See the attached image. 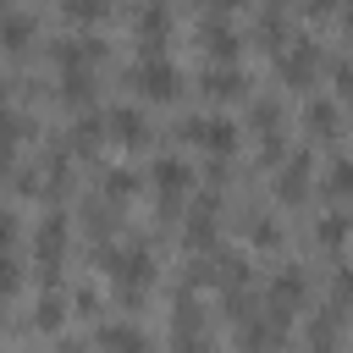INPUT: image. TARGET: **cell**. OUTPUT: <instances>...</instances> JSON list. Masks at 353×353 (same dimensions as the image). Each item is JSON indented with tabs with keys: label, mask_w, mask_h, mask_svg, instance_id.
<instances>
[{
	"label": "cell",
	"mask_w": 353,
	"mask_h": 353,
	"mask_svg": "<svg viewBox=\"0 0 353 353\" xmlns=\"http://www.w3.org/2000/svg\"><path fill=\"white\" fill-rule=\"evenodd\" d=\"M281 149H287V143H281V132H265V138H259V160H265V165H276V160H281Z\"/></svg>",
	"instance_id": "7402d4cb"
},
{
	"label": "cell",
	"mask_w": 353,
	"mask_h": 353,
	"mask_svg": "<svg viewBox=\"0 0 353 353\" xmlns=\"http://www.w3.org/2000/svg\"><path fill=\"white\" fill-rule=\"evenodd\" d=\"M149 176H154V193H160V210H171L182 193H188V182H193V171H188V160H176V154H154V165H149Z\"/></svg>",
	"instance_id": "277c9868"
},
{
	"label": "cell",
	"mask_w": 353,
	"mask_h": 353,
	"mask_svg": "<svg viewBox=\"0 0 353 353\" xmlns=\"http://www.w3.org/2000/svg\"><path fill=\"white\" fill-rule=\"evenodd\" d=\"M248 232H254V243H276V226H265L259 215H254V226H248Z\"/></svg>",
	"instance_id": "d4e9b609"
},
{
	"label": "cell",
	"mask_w": 353,
	"mask_h": 353,
	"mask_svg": "<svg viewBox=\"0 0 353 353\" xmlns=\"http://www.w3.org/2000/svg\"><path fill=\"white\" fill-rule=\"evenodd\" d=\"M276 66H281V77L287 83H309V72L320 66V50H314V39H287L281 50H276Z\"/></svg>",
	"instance_id": "5b68a950"
},
{
	"label": "cell",
	"mask_w": 353,
	"mask_h": 353,
	"mask_svg": "<svg viewBox=\"0 0 353 353\" xmlns=\"http://www.w3.org/2000/svg\"><path fill=\"white\" fill-rule=\"evenodd\" d=\"M353 298V270H336V309Z\"/></svg>",
	"instance_id": "603a6c76"
},
{
	"label": "cell",
	"mask_w": 353,
	"mask_h": 353,
	"mask_svg": "<svg viewBox=\"0 0 353 353\" xmlns=\"http://www.w3.org/2000/svg\"><path fill=\"white\" fill-rule=\"evenodd\" d=\"M320 188H325L331 199H347V193H353V160H347V154H336V160L325 165V182H320Z\"/></svg>",
	"instance_id": "2e32d148"
},
{
	"label": "cell",
	"mask_w": 353,
	"mask_h": 353,
	"mask_svg": "<svg viewBox=\"0 0 353 353\" xmlns=\"http://www.w3.org/2000/svg\"><path fill=\"white\" fill-rule=\"evenodd\" d=\"M132 88H143L149 99H176L182 72H176V61H171L165 50H138V61H132Z\"/></svg>",
	"instance_id": "6da1fadb"
},
{
	"label": "cell",
	"mask_w": 353,
	"mask_h": 353,
	"mask_svg": "<svg viewBox=\"0 0 353 353\" xmlns=\"http://www.w3.org/2000/svg\"><path fill=\"white\" fill-rule=\"evenodd\" d=\"M0 39H6L11 50H22V44L33 39V11H22V6H6V11H0Z\"/></svg>",
	"instance_id": "7c38bea8"
},
{
	"label": "cell",
	"mask_w": 353,
	"mask_h": 353,
	"mask_svg": "<svg viewBox=\"0 0 353 353\" xmlns=\"http://www.w3.org/2000/svg\"><path fill=\"white\" fill-rule=\"evenodd\" d=\"M243 83H248V77H243L237 66H210V72H204V94H210V99H237Z\"/></svg>",
	"instance_id": "4fadbf2b"
},
{
	"label": "cell",
	"mask_w": 353,
	"mask_h": 353,
	"mask_svg": "<svg viewBox=\"0 0 353 353\" xmlns=\"http://www.w3.org/2000/svg\"><path fill=\"white\" fill-rule=\"evenodd\" d=\"M254 127H259V138L276 132V127H281V105H276V99H259V105H254Z\"/></svg>",
	"instance_id": "ffe728a7"
},
{
	"label": "cell",
	"mask_w": 353,
	"mask_h": 353,
	"mask_svg": "<svg viewBox=\"0 0 353 353\" xmlns=\"http://www.w3.org/2000/svg\"><path fill=\"white\" fill-rule=\"evenodd\" d=\"M105 270H110V281H116L127 298H138V292L154 281V259H149V248H143V243H132V248L110 254V265H105Z\"/></svg>",
	"instance_id": "7a4b0ae2"
},
{
	"label": "cell",
	"mask_w": 353,
	"mask_h": 353,
	"mask_svg": "<svg viewBox=\"0 0 353 353\" xmlns=\"http://www.w3.org/2000/svg\"><path fill=\"white\" fill-rule=\"evenodd\" d=\"M66 17H72V22H99V17H105V6H99V0H72V6H66Z\"/></svg>",
	"instance_id": "44dd1931"
},
{
	"label": "cell",
	"mask_w": 353,
	"mask_h": 353,
	"mask_svg": "<svg viewBox=\"0 0 353 353\" xmlns=\"http://www.w3.org/2000/svg\"><path fill=\"white\" fill-rule=\"evenodd\" d=\"M138 33H143V44H138V50H165L171 11H165V6H143V11H138Z\"/></svg>",
	"instance_id": "8fae6325"
},
{
	"label": "cell",
	"mask_w": 353,
	"mask_h": 353,
	"mask_svg": "<svg viewBox=\"0 0 353 353\" xmlns=\"http://www.w3.org/2000/svg\"><path fill=\"white\" fill-rule=\"evenodd\" d=\"M61 314H66V309H61V298H55V292H39L33 325H39V331H55V325H61Z\"/></svg>",
	"instance_id": "ac0fdd59"
},
{
	"label": "cell",
	"mask_w": 353,
	"mask_h": 353,
	"mask_svg": "<svg viewBox=\"0 0 353 353\" xmlns=\"http://www.w3.org/2000/svg\"><path fill=\"white\" fill-rule=\"evenodd\" d=\"M105 127H110V121H105V116H94V110H88V116H77V121H72V138H66V143H72V149H77V154H83V149H88V154H94V149H99V138H105Z\"/></svg>",
	"instance_id": "9a60e30c"
},
{
	"label": "cell",
	"mask_w": 353,
	"mask_h": 353,
	"mask_svg": "<svg viewBox=\"0 0 353 353\" xmlns=\"http://www.w3.org/2000/svg\"><path fill=\"white\" fill-rule=\"evenodd\" d=\"M314 237H320V248H342L347 243V215H325Z\"/></svg>",
	"instance_id": "d6986e66"
},
{
	"label": "cell",
	"mask_w": 353,
	"mask_h": 353,
	"mask_svg": "<svg viewBox=\"0 0 353 353\" xmlns=\"http://www.w3.org/2000/svg\"><path fill=\"white\" fill-rule=\"evenodd\" d=\"M188 138H193V143H204V149H210V154H221V160L237 149V127H232L226 116H193V121H188Z\"/></svg>",
	"instance_id": "8992f818"
},
{
	"label": "cell",
	"mask_w": 353,
	"mask_h": 353,
	"mask_svg": "<svg viewBox=\"0 0 353 353\" xmlns=\"http://www.w3.org/2000/svg\"><path fill=\"white\" fill-rule=\"evenodd\" d=\"M342 28H347V33H353V6H347V11H342Z\"/></svg>",
	"instance_id": "484cf974"
},
{
	"label": "cell",
	"mask_w": 353,
	"mask_h": 353,
	"mask_svg": "<svg viewBox=\"0 0 353 353\" xmlns=\"http://www.w3.org/2000/svg\"><path fill=\"white\" fill-rule=\"evenodd\" d=\"M105 121H110V138H116V143H127V149H138V143L149 138V121H143V110H138V105H110V110H105Z\"/></svg>",
	"instance_id": "ba28073f"
},
{
	"label": "cell",
	"mask_w": 353,
	"mask_h": 353,
	"mask_svg": "<svg viewBox=\"0 0 353 353\" xmlns=\"http://www.w3.org/2000/svg\"><path fill=\"white\" fill-rule=\"evenodd\" d=\"M176 353H210L204 336H176Z\"/></svg>",
	"instance_id": "cb8c5ba5"
},
{
	"label": "cell",
	"mask_w": 353,
	"mask_h": 353,
	"mask_svg": "<svg viewBox=\"0 0 353 353\" xmlns=\"http://www.w3.org/2000/svg\"><path fill=\"white\" fill-rule=\"evenodd\" d=\"M215 243V193H199L188 210V248H210Z\"/></svg>",
	"instance_id": "30bf717a"
},
{
	"label": "cell",
	"mask_w": 353,
	"mask_h": 353,
	"mask_svg": "<svg viewBox=\"0 0 353 353\" xmlns=\"http://www.w3.org/2000/svg\"><path fill=\"white\" fill-rule=\"evenodd\" d=\"M309 171H314V165H309V154L298 149V154L281 165V176H276V199H281V204H303V193H309Z\"/></svg>",
	"instance_id": "9c48e42d"
},
{
	"label": "cell",
	"mask_w": 353,
	"mask_h": 353,
	"mask_svg": "<svg viewBox=\"0 0 353 353\" xmlns=\"http://www.w3.org/2000/svg\"><path fill=\"white\" fill-rule=\"evenodd\" d=\"M94 342H99L105 353H149V342H143V331H138L132 320H99Z\"/></svg>",
	"instance_id": "52a82bcc"
},
{
	"label": "cell",
	"mask_w": 353,
	"mask_h": 353,
	"mask_svg": "<svg viewBox=\"0 0 353 353\" xmlns=\"http://www.w3.org/2000/svg\"><path fill=\"white\" fill-rule=\"evenodd\" d=\"M303 127H314L320 138H336V99H331V94H314V99L303 105Z\"/></svg>",
	"instance_id": "5bb4252c"
},
{
	"label": "cell",
	"mask_w": 353,
	"mask_h": 353,
	"mask_svg": "<svg viewBox=\"0 0 353 353\" xmlns=\"http://www.w3.org/2000/svg\"><path fill=\"white\" fill-rule=\"evenodd\" d=\"M99 188H105V199H116V204H121V199L138 188V176H132L127 165H105V182H99Z\"/></svg>",
	"instance_id": "e0dca14e"
},
{
	"label": "cell",
	"mask_w": 353,
	"mask_h": 353,
	"mask_svg": "<svg viewBox=\"0 0 353 353\" xmlns=\"http://www.w3.org/2000/svg\"><path fill=\"white\" fill-rule=\"evenodd\" d=\"M61 254H66V215L50 210V215L39 221V237H33V259H39V276H44V281H55Z\"/></svg>",
	"instance_id": "3957f363"
}]
</instances>
